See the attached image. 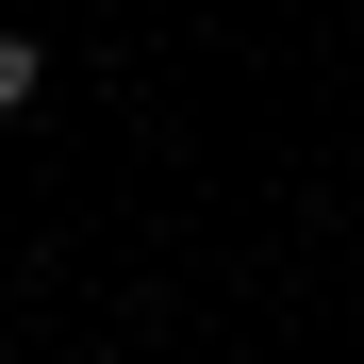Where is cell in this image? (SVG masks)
Listing matches in <instances>:
<instances>
[{"mask_svg":"<svg viewBox=\"0 0 364 364\" xmlns=\"http://www.w3.org/2000/svg\"><path fill=\"white\" fill-rule=\"evenodd\" d=\"M33 83H50V50H33V33H0V116H33Z\"/></svg>","mask_w":364,"mask_h":364,"instance_id":"cell-1","label":"cell"}]
</instances>
